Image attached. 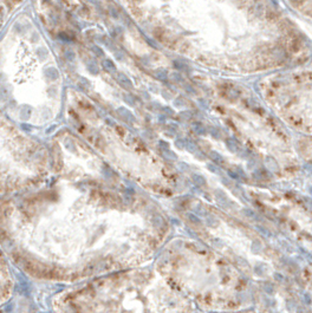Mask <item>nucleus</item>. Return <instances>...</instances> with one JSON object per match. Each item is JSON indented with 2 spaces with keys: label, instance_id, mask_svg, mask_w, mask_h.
Returning <instances> with one entry per match:
<instances>
[{
  "label": "nucleus",
  "instance_id": "18",
  "mask_svg": "<svg viewBox=\"0 0 312 313\" xmlns=\"http://www.w3.org/2000/svg\"><path fill=\"white\" fill-rule=\"evenodd\" d=\"M193 128H194V131H195L196 134H199V135H203V134L206 132L205 126H203L201 123H195V124L193 125Z\"/></svg>",
  "mask_w": 312,
  "mask_h": 313
},
{
  "label": "nucleus",
  "instance_id": "21",
  "mask_svg": "<svg viewBox=\"0 0 312 313\" xmlns=\"http://www.w3.org/2000/svg\"><path fill=\"white\" fill-rule=\"evenodd\" d=\"M65 58L67 60H73L74 59V52L72 50H65V53H64Z\"/></svg>",
  "mask_w": 312,
  "mask_h": 313
},
{
  "label": "nucleus",
  "instance_id": "23",
  "mask_svg": "<svg viewBox=\"0 0 312 313\" xmlns=\"http://www.w3.org/2000/svg\"><path fill=\"white\" fill-rule=\"evenodd\" d=\"M91 50L97 54V56H103L104 54V52H103V50L101 49V47H98L97 45H94L92 47H91Z\"/></svg>",
  "mask_w": 312,
  "mask_h": 313
},
{
  "label": "nucleus",
  "instance_id": "30",
  "mask_svg": "<svg viewBox=\"0 0 312 313\" xmlns=\"http://www.w3.org/2000/svg\"><path fill=\"white\" fill-rule=\"evenodd\" d=\"M180 101H181V98H177V99L174 102L175 106H177V108H181V106H183V105H185V102H180Z\"/></svg>",
  "mask_w": 312,
  "mask_h": 313
},
{
  "label": "nucleus",
  "instance_id": "1",
  "mask_svg": "<svg viewBox=\"0 0 312 313\" xmlns=\"http://www.w3.org/2000/svg\"><path fill=\"white\" fill-rule=\"evenodd\" d=\"M54 313H195V307L151 271L102 275L56 294Z\"/></svg>",
  "mask_w": 312,
  "mask_h": 313
},
{
  "label": "nucleus",
  "instance_id": "9",
  "mask_svg": "<svg viewBox=\"0 0 312 313\" xmlns=\"http://www.w3.org/2000/svg\"><path fill=\"white\" fill-rule=\"evenodd\" d=\"M116 79H117L118 84H120L122 88H124V89H127V90H132L134 85H132L131 81L129 79V77L125 76L124 73L118 72V73H117V77H116Z\"/></svg>",
  "mask_w": 312,
  "mask_h": 313
},
{
  "label": "nucleus",
  "instance_id": "16",
  "mask_svg": "<svg viewBox=\"0 0 312 313\" xmlns=\"http://www.w3.org/2000/svg\"><path fill=\"white\" fill-rule=\"evenodd\" d=\"M193 181L195 182L196 186H200V187L206 186V179L203 176H201V175H198V174L193 175Z\"/></svg>",
  "mask_w": 312,
  "mask_h": 313
},
{
  "label": "nucleus",
  "instance_id": "35",
  "mask_svg": "<svg viewBox=\"0 0 312 313\" xmlns=\"http://www.w3.org/2000/svg\"><path fill=\"white\" fill-rule=\"evenodd\" d=\"M21 126H23V128H26V130H31V125H25V124H23Z\"/></svg>",
  "mask_w": 312,
  "mask_h": 313
},
{
  "label": "nucleus",
  "instance_id": "26",
  "mask_svg": "<svg viewBox=\"0 0 312 313\" xmlns=\"http://www.w3.org/2000/svg\"><path fill=\"white\" fill-rule=\"evenodd\" d=\"M207 167H208V169H209L212 173H219V169L216 168V166H214V164H212V163H208Z\"/></svg>",
  "mask_w": 312,
  "mask_h": 313
},
{
  "label": "nucleus",
  "instance_id": "7",
  "mask_svg": "<svg viewBox=\"0 0 312 313\" xmlns=\"http://www.w3.org/2000/svg\"><path fill=\"white\" fill-rule=\"evenodd\" d=\"M296 150L301 161H304L307 167H311L312 170V138L297 137L294 138Z\"/></svg>",
  "mask_w": 312,
  "mask_h": 313
},
{
  "label": "nucleus",
  "instance_id": "25",
  "mask_svg": "<svg viewBox=\"0 0 312 313\" xmlns=\"http://www.w3.org/2000/svg\"><path fill=\"white\" fill-rule=\"evenodd\" d=\"M306 187L308 188V190L312 193V173L310 176H307V182H306Z\"/></svg>",
  "mask_w": 312,
  "mask_h": 313
},
{
  "label": "nucleus",
  "instance_id": "11",
  "mask_svg": "<svg viewBox=\"0 0 312 313\" xmlns=\"http://www.w3.org/2000/svg\"><path fill=\"white\" fill-rule=\"evenodd\" d=\"M155 76L161 82H167V79H168V72L165 69H157L155 71Z\"/></svg>",
  "mask_w": 312,
  "mask_h": 313
},
{
  "label": "nucleus",
  "instance_id": "3",
  "mask_svg": "<svg viewBox=\"0 0 312 313\" xmlns=\"http://www.w3.org/2000/svg\"><path fill=\"white\" fill-rule=\"evenodd\" d=\"M267 96L280 119L300 137L312 138V70L288 69L273 76Z\"/></svg>",
  "mask_w": 312,
  "mask_h": 313
},
{
  "label": "nucleus",
  "instance_id": "14",
  "mask_svg": "<svg viewBox=\"0 0 312 313\" xmlns=\"http://www.w3.org/2000/svg\"><path fill=\"white\" fill-rule=\"evenodd\" d=\"M210 159L215 162V163H219V164H222L225 161H223V159H222V156L219 154V152H216V151H210Z\"/></svg>",
  "mask_w": 312,
  "mask_h": 313
},
{
  "label": "nucleus",
  "instance_id": "10",
  "mask_svg": "<svg viewBox=\"0 0 312 313\" xmlns=\"http://www.w3.org/2000/svg\"><path fill=\"white\" fill-rule=\"evenodd\" d=\"M102 65H103V69L109 73H116L117 72V67H116L115 63L110 59H104Z\"/></svg>",
  "mask_w": 312,
  "mask_h": 313
},
{
  "label": "nucleus",
  "instance_id": "31",
  "mask_svg": "<svg viewBox=\"0 0 312 313\" xmlns=\"http://www.w3.org/2000/svg\"><path fill=\"white\" fill-rule=\"evenodd\" d=\"M59 38H60V39H63V40H66V41L71 40V38H69V37L66 36V33H60V34H59Z\"/></svg>",
  "mask_w": 312,
  "mask_h": 313
},
{
  "label": "nucleus",
  "instance_id": "29",
  "mask_svg": "<svg viewBox=\"0 0 312 313\" xmlns=\"http://www.w3.org/2000/svg\"><path fill=\"white\" fill-rule=\"evenodd\" d=\"M174 66L177 67V69H180V70L181 69H186V65L185 64H181L180 61H174Z\"/></svg>",
  "mask_w": 312,
  "mask_h": 313
},
{
  "label": "nucleus",
  "instance_id": "22",
  "mask_svg": "<svg viewBox=\"0 0 312 313\" xmlns=\"http://www.w3.org/2000/svg\"><path fill=\"white\" fill-rule=\"evenodd\" d=\"M88 69H89V71H91L94 74H97V73H98V66H97L95 63L89 64V65H88Z\"/></svg>",
  "mask_w": 312,
  "mask_h": 313
},
{
  "label": "nucleus",
  "instance_id": "6",
  "mask_svg": "<svg viewBox=\"0 0 312 313\" xmlns=\"http://www.w3.org/2000/svg\"><path fill=\"white\" fill-rule=\"evenodd\" d=\"M292 278L312 308V261H294Z\"/></svg>",
  "mask_w": 312,
  "mask_h": 313
},
{
  "label": "nucleus",
  "instance_id": "13",
  "mask_svg": "<svg viewBox=\"0 0 312 313\" xmlns=\"http://www.w3.org/2000/svg\"><path fill=\"white\" fill-rule=\"evenodd\" d=\"M45 76L49 78V79H51V81H53V79H57L58 78V70L57 69H54V67H47L46 70H45Z\"/></svg>",
  "mask_w": 312,
  "mask_h": 313
},
{
  "label": "nucleus",
  "instance_id": "33",
  "mask_svg": "<svg viewBox=\"0 0 312 313\" xmlns=\"http://www.w3.org/2000/svg\"><path fill=\"white\" fill-rule=\"evenodd\" d=\"M235 313H257L255 311H251L250 308L248 309H245V311H240V312H235Z\"/></svg>",
  "mask_w": 312,
  "mask_h": 313
},
{
  "label": "nucleus",
  "instance_id": "20",
  "mask_svg": "<svg viewBox=\"0 0 312 313\" xmlns=\"http://www.w3.org/2000/svg\"><path fill=\"white\" fill-rule=\"evenodd\" d=\"M192 112L190 111H188V110H186V111H182V112H180V118L181 119H190L192 118Z\"/></svg>",
  "mask_w": 312,
  "mask_h": 313
},
{
  "label": "nucleus",
  "instance_id": "2",
  "mask_svg": "<svg viewBox=\"0 0 312 313\" xmlns=\"http://www.w3.org/2000/svg\"><path fill=\"white\" fill-rule=\"evenodd\" d=\"M206 257L205 251L200 261L180 254L168 257L160 264V274L196 309L235 313L251 308L253 282L233 264Z\"/></svg>",
  "mask_w": 312,
  "mask_h": 313
},
{
  "label": "nucleus",
  "instance_id": "8",
  "mask_svg": "<svg viewBox=\"0 0 312 313\" xmlns=\"http://www.w3.org/2000/svg\"><path fill=\"white\" fill-rule=\"evenodd\" d=\"M287 4L290 5V9L293 10V12L312 21V1H290Z\"/></svg>",
  "mask_w": 312,
  "mask_h": 313
},
{
  "label": "nucleus",
  "instance_id": "32",
  "mask_svg": "<svg viewBox=\"0 0 312 313\" xmlns=\"http://www.w3.org/2000/svg\"><path fill=\"white\" fill-rule=\"evenodd\" d=\"M175 144H176V145H179L181 149L186 146V142H182V141H176V143H175Z\"/></svg>",
  "mask_w": 312,
  "mask_h": 313
},
{
  "label": "nucleus",
  "instance_id": "15",
  "mask_svg": "<svg viewBox=\"0 0 312 313\" xmlns=\"http://www.w3.org/2000/svg\"><path fill=\"white\" fill-rule=\"evenodd\" d=\"M30 116H31V108L30 106H23V109L20 110V117L23 118V119H29L30 118Z\"/></svg>",
  "mask_w": 312,
  "mask_h": 313
},
{
  "label": "nucleus",
  "instance_id": "27",
  "mask_svg": "<svg viewBox=\"0 0 312 313\" xmlns=\"http://www.w3.org/2000/svg\"><path fill=\"white\" fill-rule=\"evenodd\" d=\"M124 99H125V102H127L128 104H130V105H135V103L132 102V97H131V96L124 95Z\"/></svg>",
  "mask_w": 312,
  "mask_h": 313
},
{
  "label": "nucleus",
  "instance_id": "5",
  "mask_svg": "<svg viewBox=\"0 0 312 313\" xmlns=\"http://www.w3.org/2000/svg\"><path fill=\"white\" fill-rule=\"evenodd\" d=\"M257 313H312V308L293 279L253 282Z\"/></svg>",
  "mask_w": 312,
  "mask_h": 313
},
{
  "label": "nucleus",
  "instance_id": "24",
  "mask_svg": "<svg viewBox=\"0 0 312 313\" xmlns=\"http://www.w3.org/2000/svg\"><path fill=\"white\" fill-rule=\"evenodd\" d=\"M210 134H212L214 137H216V138H220V137H221V134H220L219 129H216V128H212V129H210Z\"/></svg>",
  "mask_w": 312,
  "mask_h": 313
},
{
  "label": "nucleus",
  "instance_id": "19",
  "mask_svg": "<svg viewBox=\"0 0 312 313\" xmlns=\"http://www.w3.org/2000/svg\"><path fill=\"white\" fill-rule=\"evenodd\" d=\"M187 217L189 219V221H192L193 223H196V224H200L202 221H201V219L198 216V215H195V214H192V213H188L187 214Z\"/></svg>",
  "mask_w": 312,
  "mask_h": 313
},
{
  "label": "nucleus",
  "instance_id": "17",
  "mask_svg": "<svg viewBox=\"0 0 312 313\" xmlns=\"http://www.w3.org/2000/svg\"><path fill=\"white\" fill-rule=\"evenodd\" d=\"M162 155L165 156L166 159H168V160H172V161H175V160L177 159L176 154H175V152H173L172 150H169V149H167V150H162Z\"/></svg>",
  "mask_w": 312,
  "mask_h": 313
},
{
  "label": "nucleus",
  "instance_id": "4",
  "mask_svg": "<svg viewBox=\"0 0 312 313\" xmlns=\"http://www.w3.org/2000/svg\"><path fill=\"white\" fill-rule=\"evenodd\" d=\"M270 216L294 245L312 254V199L298 192H274Z\"/></svg>",
  "mask_w": 312,
  "mask_h": 313
},
{
  "label": "nucleus",
  "instance_id": "12",
  "mask_svg": "<svg viewBox=\"0 0 312 313\" xmlns=\"http://www.w3.org/2000/svg\"><path fill=\"white\" fill-rule=\"evenodd\" d=\"M118 114L123 117V118H125V121H130V122H134L135 121V117L132 116V114L129 111V110H127V109H124V108H120L118 109Z\"/></svg>",
  "mask_w": 312,
  "mask_h": 313
},
{
  "label": "nucleus",
  "instance_id": "28",
  "mask_svg": "<svg viewBox=\"0 0 312 313\" xmlns=\"http://www.w3.org/2000/svg\"><path fill=\"white\" fill-rule=\"evenodd\" d=\"M147 43H149V45L152 46L154 49H160V46H159V45H156V43H155L154 40H151V39H148V38H147Z\"/></svg>",
  "mask_w": 312,
  "mask_h": 313
},
{
  "label": "nucleus",
  "instance_id": "34",
  "mask_svg": "<svg viewBox=\"0 0 312 313\" xmlns=\"http://www.w3.org/2000/svg\"><path fill=\"white\" fill-rule=\"evenodd\" d=\"M165 110H166V112H168L169 115H173V114H174V112L172 111V109H170V108H165Z\"/></svg>",
  "mask_w": 312,
  "mask_h": 313
}]
</instances>
